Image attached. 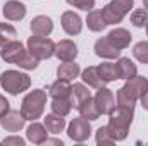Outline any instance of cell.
I'll return each instance as SVG.
<instances>
[{
  "mask_svg": "<svg viewBox=\"0 0 148 146\" xmlns=\"http://www.w3.org/2000/svg\"><path fill=\"white\" fill-rule=\"evenodd\" d=\"M134 108H129V107H122V105H117L115 108L109 113V132L115 141H124L127 138V132H129V127L133 124V117H134Z\"/></svg>",
  "mask_w": 148,
  "mask_h": 146,
  "instance_id": "cell-1",
  "label": "cell"
},
{
  "mask_svg": "<svg viewBox=\"0 0 148 146\" xmlns=\"http://www.w3.org/2000/svg\"><path fill=\"white\" fill-rule=\"evenodd\" d=\"M47 105V93L43 89H33L29 91L21 103V113L26 120H36L43 115V110Z\"/></svg>",
  "mask_w": 148,
  "mask_h": 146,
  "instance_id": "cell-2",
  "label": "cell"
},
{
  "mask_svg": "<svg viewBox=\"0 0 148 146\" xmlns=\"http://www.w3.org/2000/svg\"><path fill=\"white\" fill-rule=\"evenodd\" d=\"M0 86L9 95H19L31 86V77L19 71H5L0 76Z\"/></svg>",
  "mask_w": 148,
  "mask_h": 146,
  "instance_id": "cell-3",
  "label": "cell"
},
{
  "mask_svg": "<svg viewBox=\"0 0 148 146\" xmlns=\"http://www.w3.org/2000/svg\"><path fill=\"white\" fill-rule=\"evenodd\" d=\"M26 45H28V52L33 57H36L38 60H47L52 55H55V45L57 43H53L50 38L47 36L33 35V36H29Z\"/></svg>",
  "mask_w": 148,
  "mask_h": 146,
  "instance_id": "cell-4",
  "label": "cell"
},
{
  "mask_svg": "<svg viewBox=\"0 0 148 146\" xmlns=\"http://www.w3.org/2000/svg\"><path fill=\"white\" fill-rule=\"evenodd\" d=\"M28 53H29V52L24 48V45H23L21 41H16V40L9 41V43L3 45L2 50H0V57H2L7 64H16V65H21V62L28 57Z\"/></svg>",
  "mask_w": 148,
  "mask_h": 146,
  "instance_id": "cell-5",
  "label": "cell"
},
{
  "mask_svg": "<svg viewBox=\"0 0 148 146\" xmlns=\"http://www.w3.org/2000/svg\"><path fill=\"white\" fill-rule=\"evenodd\" d=\"M67 136L76 141V143H84L90 136H91V126H90V120L83 119V117H77L73 119L71 124L67 126Z\"/></svg>",
  "mask_w": 148,
  "mask_h": 146,
  "instance_id": "cell-6",
  "label": "cell"
},
{
  "mask_svg": "<svg viewBox=\"0 0 148 146\" xmlns=\"http://www.w3.org/2000/svg\"><path fill=\"white\" fill-rule=\"evenodd\" d=\"M24 115L19 110H9L3 117H0V126L7 131V132H17L24 127Z\"/></svg>",
  "mask_w": 148,
  "mask_h": 146,
  "instance_id": "cell-7",
  "label": "cell"
},
{
  "mask_svg": "<svg viewBox=\"0 0 148 146\" xmlns=\"http://www.w3.org/2000/svg\"><path fill=\"white\" fill-rule=\"evenodd\" d=\"M93 100L97 103V108L100 110V113H103V115H109L112 110L115 108V98H114V93L109 88H100Z\"/></svg>",
  "mask_w": 148,
  "mask_h": 146,
  "instance_id": "cell-8",
  "label": "cell"
},
{
  "mask_svg": "<svg viewBox=\"0 0 148 146\" xmlns=\"http://www.w3.org/2000/svg\"><path fill=\"white\" fill-rule=\"evenodd\" d=\"M60 23H62V29H64L69 36L79 35L81 29H83V21H81V17H79L76 12H73V10H66V12L62 14V17H60Z\"/></svg>",
  "mask_w": 148,
  "mask_h": 146,
  "instance_id": "cell-9",
  "label": "cell"
},
{
  "mask_svg": "<svg viewBox=\"0 0 148 146\" xmlns=\"http://www.w3.org/2000/svg\"><path fill=\"white\" fill-rule=\"evenodd\" d=\"M55 57L62 62H71L77 57V46L71 40H60L55 45Z\"/></svg>",
  "mask_w": 148,
  "mask_h": 146,
  "instance_id": "cell-10",
  "label": "cell"
},
{
  "mask_svg": "<svg viewBox=\"0 0 148 146\" xmlns=\"http://www.w3.org/2000/svg\"><path fill=\"white\" fill-rule=\"evenodd\" d=\"M2 14L9 21H21L26 16V5L21 3V2H17V0H9L2 7Z\"/></svg>",
  "mask_w": 148,
  "mask_h": 146,
  "instance_id": "cell-11",
  "label": "cell"
},
{
  "mask_svg": "<svg viewBox=\"0 0 148 146\" xmlns=\"http://www.w3.org/2000/svg\"><path fill=\"white\" fill-rule=\"evenodd\" d=\"M95 53L102 59H117L121 55V50L112 45L109 38H100L95 43Z\"/></svg>",
  "mask_w": 148,
  "mask_h": 146,
  "instance_id": "cell-12",
  "label": "cell"
},
{
  "mask_svg": "<svg viewBox=\"0 0 148 146\" xmlns=\"http://www.w3.org/2000/svg\"><path fill=\"white\" fill-rule=\"evenodd\" d=\"M107 38H109V41L114 46H117L119 50H124V48L129 46V43L133 40V35L127 29H124V28H115L107 35Z\"/></svg>",
  "mask_w": 148,
  "mask_h": 146,
  "instance_id": "cell-13",
  "label": "cell"
},
{
  "mask_svg": "<svg viewBox=\"0 0 148 146\" xmlns=\"http://www.w3.org/2000/svg\"><path fill=\"white\" fill-rule=\"evenodd\" d=\"M124 86L133 93V96L136 100H141V96L148 91V79L143 77V76H134V77L127 79Z\"/></svg>",
  "mask_w": 148,
  "mask_h": 146,
  "instance_id": "cell-14",
  "label": "cell"
},
{
  "mask_svg": "<svg viewBox=\"0 0 148 146\" xmlns=\"http://www.w3.org/2000/svg\"><path fill=\"white\" fill-rule=\"evenodd\" d=\"M53 29V23L50 17L47 16H36L33 17L31 21V31L33 35H38V36H48Z\"/></svg>",
  "mask_w": 148,
  "mask_h": 146,
  "instance_id": "cell-15",
  "label": "cell"
},
{
  "mask_svg": "<svg viewBox=\"0 0 148 146\" xmlns=\"http://www.w3.org/2000/svg\"><path fill=\"white\" fill-rule=\"evenodd\" d=\"M47 134H48V132H47V127L41 126V124H38V122H35V120H33L31 126L26 129V138H28V141L33 143V145H43L45 139L48 138Z\"/></svg>",
  "mask_w": 148,
  "mask_h": 146,
  "instance_id": "cell-16",
  "label": "cell"
},
{
  "mask_svg": "<svg viewBox=\"0 0 148 146\" xmlns=\"http://www.w3.org/2000/svg\"><path fill=\"white\" fill-rule=\"evenodd\" d=\"M81 79L84 81V84H88L90 88H95V89H100V88H103V84H105V81H103V79L100 77V74H98V69L93 67V65L86 67V69L81 72Z\"/></svg>",
  "mask_w": 148,
  "mask_h": 146,
  "instance_id": "cell-17",
  "label": "cell"
},
{
  "mask_svg": "<svg viewBox=\"0 0 148 146\" xmlns=\"http://www.w3.org/2000/svg\"><path fill=\"white\" fill-rule=\"evenodd\" d=\"M79 72H81V67H79V64H76L74 60L64 62V64H60V65L57 67V77H59V79H66V81L76 79V77L79 76Z\"/></svg>",
  "mask_w": 148,
  "mask_h": 146,
  "instance_id": "cell-18",
  "label": "cell"
},
{
  "mask_svg": "<svg viewBox=\"0 0 148 146\" xmlns=\"http://www.w3.org/2000/svg\"><path fill=\"white\" fill-rule=\"evenodd\" d=\"M86 24H88V29L93 33H100L109 26L102 16V10H90L88 17H86Z\"/></svg>",
  "mask_w": 148,
  "mask_h": 146,
  "instance_id": "cell-19",
  "label": "cell"
},
{
  "mask_svg": "<svg viewBox=\"0 0 148 146\" xmlns=\"http://www.w3.org/2000/svg\"><path fill=\"white\" fill-rule=\"evenodd\" d=\"M91 96V93L88 91V88L84 86V84H81V83H77V84H74L71 86V95H69V100H71V105H73L74 108H77L84 100H88Z\"/></svg>",
  "mask_w": 148,
  "mask_h": 146,
  "instance_id": "cell-20",
  "label": "cell"
},
{
  "mask_svg": "<svg viewBox=\"0 0 148 146\" xmlns=\"http://www.w3.org/2000/svg\"><path fill=\"white\" fill-rule=\"evenodd\" d=\"M97 69H98L100 77H102L105 83H112V81L121 79V71H119V65H117V64H112V62H103V64H100Z\"/></svg>",
  "mask_w": 148,
  "mask_h": 146,
  "instance_id": "cell-21",
  "label": "cell"
},
{
  "mask_svg": "<svg viewBox=\"0 0 148 146\" xmlns=\"http://www.w3.org/2000/svg\"><path fill=\"white\" fill-rule=\"evenodd\" d=\"M77 110H79V115L83 117V119H86V120H97L102 113H100V110L97 108V103H95V100L90 96L88 100H84L79 107H77Z\"/></svg>",
  "mask_w": 148,
  "mask_h": 146,
  "instance_id": "cell-22",
  "label": "cell"
},
{
  "mask_svg": "<svg viewBox=\"0 0 148 146\" xmlns=\"http://www.w3.org/2000/svg\"><path fill=\"white\" fill-rule=\"evenodd\" d=\"M45 127H47V131L50 132V134H59V132H62L64 131V127H66V120H64V117H60V115H57V113H48L45 119Z\"/></svg>",
  "mask_w": 148,
  "mask_h": 146,
  "instance_id": "cell-23",
  "label": "cell"
},
{
  "mask_svg": "<svg viewBox=\"0 0 148 146\" xmlns=\"http://www.w3.org/2000/svg\"><path fill=\"white\" fill-rule=\"evenodd\" d=\"M48 93H50L52 98H69V95H71V84L66 79H57L55 83H52Z\"/></svg>",
  "mask_w": 148,
  "mask_h": 146,
  "instance_id": "cell-24",
  "label": "cell"
},
{
  "mask_svg": "<svg viewBox=\"0 0 148 146\" xmlns=\"http://www.w3.org/2000/svg\"><path fill=\"white\" fill-rule=\"evenodd\" d=\"M117 65H119V71H121V79H126L127 81V79L134 77L136 72H138L136 64L133 60H129L127 57H121L119 62H117Z\"/></svg>",
  "mask_w": 148,
  "mask_h": 146,
  "instance_id": "cell-25",
  "label": "cell"
},
{
  "mask_svg": "<svg viewBox=\"0 0 148 146\" xmlns=\"http://www.w3.org/2000/svg\"><path fill=\"white\" fill-rule=\"evenodd\" d=\"M102 16H103V19H105L107 24H119V23L124 19V14H122L119 9H115L112 3L105 5V7L102 9Z\"/></svg>",
  "mask_w": 148,
  "mask_h": 146,
  "instance_id": "cell-26",
  "label": "cell"
},
{
  "mask_svg": "<svg viewBox=\"0 0 148 146\" xmlns=\"http://www.w3.org/2000/svg\"><path fill=\"white\" fill-rule=\"evenodd\" d=\"M50 107H52V112H53V113H57V115H60V117L69 115V112L73 108L69 98H52V105H50Z\"/></svg>",
  "mask_w": 148,
  "mask_h": 146,
  "instance_id": "cell-27",
  "label": "cell"
},
{
  "mask_svg": "<svg viewBox=\"0 0 148 146\" xmlns=\"http://www.w3.org/2000/svg\"><path fill=\"white\" fill-rule=\"evenodd\" d=\"M134 103H136V98L133 96V93H131L126 86H122V88L117 91V105L134 108Z\"/></svg>",
  "mask_w": 148,
  "mask_h": 146,
  "instance_id": "cell-28",
  "label": "cell"
},
{
  "mask_svg": "<svg viewBox=\"0 0 148 146\" xmlns=\"http://www.w3.org/2000/svg\"><path fill=\"white\" fill-rule=\"evenodd\" d=\"M16 36H17V31H16L14 26H10L7 23H0V46L16 40Z\"/></svg>",
  "mask_w": 148,
  "mask_h": 146,
  "instance_id": "cell-29",
  "label": "cell"
},
{
  "mask_svg": "<svg viewBox=\"0 0 148 146\" xmlns=\"http://www.w3.org/2000/svg\"><path fill=\"white\" fill-rule=\"evenodd\" d=\"M133 55L141 64H148V41H138L133 48Z\"/></svg>",
  "mask_w": 148,
  "mask_h": 146,
  "instance_id": "cell-30",
  "label": "cell"
},
{
  "mask_svg": "<svg viewBox=\"0 0 148 146\" xmlns=\"http://www.w3.org/2000/svg\"><path fill=\"white\" fill-rule=\"evenodd\" d=\"M131 23L134 28H143L148 23V10L147 9H136L131 14Z\"/></svg>",
  "mask_w": 148,
  "mask_h": 146,
  "instance_id": "cell-31",
  "label": "cell"
},
{
  "mask_svg": "<svg viewBox=\"0 0 148 146\" xmlns=\"http://www.w3.org/2000/svg\"><path fill=\"white\" fill-rule=\"evenodd\" d=\"M114 143H115V139L110 136L107 126L105 127H98V131H97V145L98 146H109V145H114Z\"/></svg>",
  "mask_w": 148,
  "mask_h": 146,
  "instance_id": "cell-32",
  "label": "cell"
},
{
  "mask_svg": "<svg viewBox=\"0 0 148 146\" xmlns=\"http://www.w3.org/2000/svg\"><path fill=\"white\" fill-rule=\"evenodd\" d=\"M71 7H76V9H81V10H86V12H90V10H93V7H95V0H66Z\"/></svg>",
  "mask_w": 148,
  "mask_h": 146,
  "instance_id": "cell-33",
  "label": "cell"
},
{
  "mask_svg": "<svg viewBox=\"0 0 148 146\" xmlns=\"http://www.w3.org/2000/svg\"><path fill=\"white\" fill-rule=\"evenodd\" d=\"M110 3L115 7V9H119L124 16H126V14H129V12H131V9L134 7V0H112Z\"/></svg>",
  "mask_w": 148,
  "mask_h": 146,
  "instance_id": "cell-34",
  "label": "cell"
},
{
  "mask_svg": "<svg viewBox=\"0 0 148 146\" xmlns=\"http://www.w3.org/2000/svg\"><path fill=\"white\" fill-rule=\"evenodd\" d=\"M2 143L7 146H24V139L19 136H10V138H5Z\"/></svg>",
  "mask_w": 148,
  "mask_h": 146,
  "instance_id": "cell-35",
  "label": "cell"
},
{
  "mask_svg": "<svg viewBox=\"0 0 148 146\" xmlns=\"http://www.w3.org/2000/svg\"><path fill=\"white\" fill-rule=\"evenodd\" d=\"M10 110V105H9V102L5 100V96H2L0 95V117H3L7 112Z\"/></svg>",
  "mask_w": 148,
  "mask_h": 146,
  "instance_id": "cell-36",
  "label": "cell"
},
{
  "mask_svg": "<svg viewBox=\"0 0 148 146\" xmlns=\"http://www.w3.org/2000/svg\"><path fill=\"white\" fill-rule=\"evenodd\" d=\"M43 145H57V146H62V141H60V139H48V138H47Z\"/></svg>",
  "mask_w": 148,
  "mask_h": 146,
  "instance_id": "cell-37",
  "label": "cell"
},
{
  "mask_svg": "<svg viewBox=\"0 0 148 146\" xmlns=\"http://www.w3.org/2000/svg\"><path fill=\"white\" fill-rule=\"evenodd\" d=\"M141 105H143V108L145 110H148V91L141 96Z\"/></svg>",
  "mask_w": 148,
  "mask_h": 146,
  "instance_id": "cell-38",
  "label": "cell"
},
{
  "mask_svg": "<svg viewBox=\"0 0 148 146\" xmlns=\"http://www.w3.org/2000/svg\"><path fill=\"white\" fill-rule=\"evenodd\" d=\"M143 7L148 10V0H143Z\"/></svg>",
  "mask_w": 148,
  "mask_h": 146,
  "instance_id": "cell-39",
  "label": "cell"
},
{
  "mask_svg": "<svg viewBox=\"0 0 148 146\" xmlns=\"http://www.w3.org/2000/svg\"><path fill=\"white\" fill-rule=\"evenodd\" d=\"M147 36H148V23H147Z\"/></svg>",
  "mask_w": 148,
  "mask_h": 146,
  "instance_id": "cell-40",
  "label": "cell"
}]
</instances>
